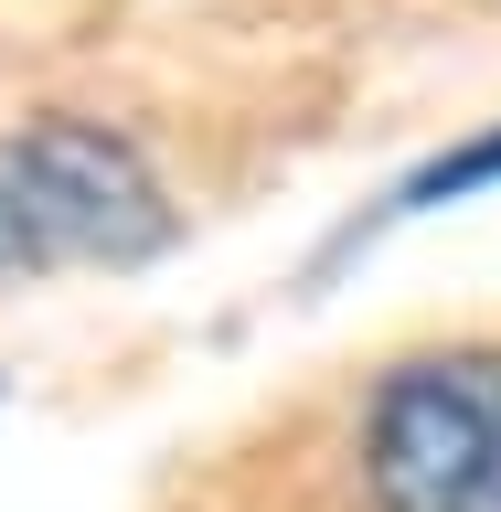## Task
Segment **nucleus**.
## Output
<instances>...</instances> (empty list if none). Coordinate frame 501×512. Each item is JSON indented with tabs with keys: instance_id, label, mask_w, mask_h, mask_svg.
<instances>
[{
	"instance_id": "f257e3e1",
	"label": "nucleus",
	"mask_w": 501,
	"mask_h": 512,
	"mask_svg": "<svg viewBox=\"0 0 501 512\" xmlns=\"http://www.w3.org/2000/svg\"><path fill=\"white\" fill-rule=\"evenodd\" d=\"M182 214L139 150L96 118H32L0 139V278L32 267H150Z\"/></svg>"
},
{
	"instance_id": "f03ea898",
	"label": "nucleus",
	"mask_w": 501,
	"mask_h": 512,
	"mask_svg": "<svg viewBox=\"0 0 501 512\" xmlns=\"http://www.w3.org/2000/svg\"><path fill=\"white\" fill-rule=\"evenodd\" d=\"M374 512H501V342L416 352L363 406Z\"/></svg>"
},
{
	"instance_id": "7ed1b4c3",
	"label": "nucleus",
	"mask_w": 501,
	"mask_h": 512,
	"mask_svg": "<svg viewBox=\"0 0 501 512\" xmlns=\"http://www.w3.org/2000/svg\"><path fill=\"white\" fill-rule=\"evenodd\" d=\"M480 182H501V128H480V139H459L448 160H427L406 182V203H459V192H480Z\"/></svg>"
}]
</instances>
